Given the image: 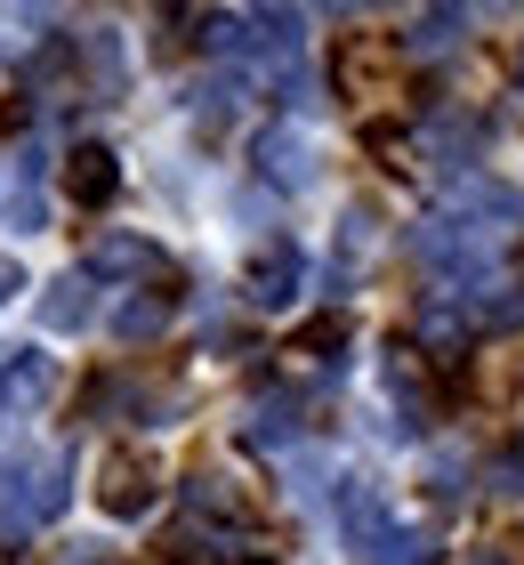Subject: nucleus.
Wrapping results in <instances>:
<instances>
[{"instance_id": "f257e3e1", "label": "nucleus", "mask_w": 524, "mask_h": 565, "mask_svg": "<svg viewBox=\"0 0 524 565\" xmlns=\"http://www.w3.org/2000/svg\"><path fill=\"white\" fill-rule=\"evenodd\" d=\"M153 493H162V469H153L146 445H114L97 460V509L105 518H121V525L153 518Z\"/></svg>"}, {"instance_id": "f03ea898", "label": "nucleus", "mask_w": 524, "mask_h": 565, "mask_svg": "<svg viewBox=\"0 0 524 565\" xmlns=\"http://www.w3.org/2000/svg\"><path fill=\"white\" fill-rule=\"evenodd\" d=\"M243 291H250V307H291V299L307 291V250H299L291 235L258 243L250 267H243Z\"/></svg>"}, {"instance_id": "7ed1b4c3", "label": "nucleus", "mask_w": 524, "mask_h": 565, "mask_svg": "<svg viewBox=\"0 0 524 565\" xmlns=\"http://www.w3.org/2000/svg\"><path fill=\"white\" fill-rule=\"evenodd\" d=\"M339 533H347V550H355L363 565H372L379 542L396 533V509H387V493H379L372 477H347V484H339Z\"/></svg>"}, {"instance_id": "20e7f679", "label": "nucleus", "mask_w": 524, "mask_h": 565, "mask_svg": "<svg viewBox=\"0 0 524 565\" xmlns=\"http://www.w3.org/2000/svg\"><path fill=\"white\" fill-rule=\"evenodd\" d=\"M82 275H89V282H105V275H146V291H153V275H162V282H178V275H170V259H162L153 243H138V235H97Z\"/></svg>"}, {"instance_id": "39448f33", "label": "nucleus", "mask_w": 524, "mask_h": 565, "mask_svg": "<svg viewBox=\"0 0 524 565\" xmlns=\"http://www.w3.org/2000/svg\"><path fill=\"white\" fill-rule=\"evenodd\" d=\"M65 194L82 202V211H105V202L121 194V162H114V146H73V153H65Z\"/></svg>"}, {"instance_id": "423d86ee", "label": "nucleus", "mask_w": 524, "mask_h": 565, "mask_svg": "<svg viewBox=\"0 0 524 565\" xmlns=\"http://www.w3.org/2000/svg\"><path fill=\"white\" fill-rule=\"evenodd\" d=\"M379 372H387V396L404 404V428H428V420H436V396H428V380H419V348H411V340H396Z\"/></svg>"}, {"instance_id": "0eeeda50", "label": "nucleus", "mask_w": 524, "mask_h": 565, "mask_svg": "<svg viewBox=\"0 0 524 565\" xmlns=\"http://www.w3.org/2000/svg\"><path fill=\"white\" fill-rule=\"evenodd\" d=\"M89 291H97L89 275H57V282H49V299H41V323L49 331H89V307H97Z\"/></svg>"}, {"instance_id": "6e6552de", "label": "nucleus", "mask_w": 524, "mask_h": 565, "mask_svg": "<svg viewBox=\"0 0 524 565\" xmlns=\"http://www.w3.org/2000/svg\"><path fill=\"white\" fill-rule=\"evenodd\" d=\"M250 153H258V178H267V186H307V146H299V130H267Z\"/></svg>"}, {"instance_id": "1a4fd4ad", "label": "nucleus", "mask_w": 524, "mask_h": 565, "mask_svg": "<svg viewBox=\"0 0 524 565\" xmlns=\"http://www.w3.org/2000/svg\"><path fill=\"white\" fill-rule=\"evenodd\" d=\"M49 396V355H9V364H0V404H41Z\"/></svg>"}, {"instance_id": "9d476101", "label": "nucleus", "mask_w": 524, "mask_h": 565, "mask_svg": "<svg viewBox=\"0 0 524 565\" xmlns=\"http://www.w3.org/2000/svg\"><path fill=\"white\" fill-rule=\"evenodd\" d=\"M460 24H468V9H419V17H411V33H404V57L452 49V41H460Z\"/></svg>"}, {"instance_id": "9b49d317", "label": "nucleus", "mask_w": 524, "mask_h": 565, "mask_svg": "<svg viewBox=\"0 0 524 565\" xmlns=\"http://www.w3.org/2000/svg\"><path fill=\"white\" fill-rule=\"evenodd\" d=\"M170 299H178V291H138V299H129L121 316H114V331H121L129 348H138V340H153V331L170 323Z\"/></svg>"}, {"instance_id": "f8f14e48", "label": "nucleus", "mask_w": 524, "mask_h": 565, "mask_svg": "<svg viewBox=\"0 0 524 565\" xmlns=\"http://www.w3.org/2000/svg\"><path fill=\"white\" fill-rule=\"evenodd\" d=\"M339 348H347V316H323L291 340V355H314V364H339Z\"/></svg>"}, {"instance_id": "ddd939ff", "label": "nucleus", "mask_w": 524, "mask_h": 565, "mask_svg": "<svg viewBox=\"0 0 524 565\" xmlns=\"http://www.w3.org/2000/svg\"><path fill=\"white\" fill-rule=\"evenodd\" d=\"M492 484H501V493H516V501H524V445H509L501 460H492Z\"/></svg>"}, {"instance_id": "4468645a", "label": "nucleus", "mask_w": 524, "mask_h": 565, "mask_svg": "<svg viewBox=\"0 0 524 565\" xmlns=\"http://www.w3.org/2000/svg\"><path fill=\"white\" fill-rule=\"evenodd\" d=\"M17 291H24V267H17V259H0V307H9Z\"/></svg>"}, {"instance_id": "2eb2a0df", "label": "nucleus", "mask_w": 524, "mask_h": 565, "mask_svg": "<svg viewBox=\"0 0 524 565\" xmlns=\"http://www.w3.org/2000/svg\"><path fill=\"white\" fill-rule=\"evenodd\" d=\"M468 565H509V557H501V550H477V557H468Z\"/></svg>"}, {"instance_id": "dca6fc26", "label": "nucleus", "mask_w": 524, "mask_h": 565, "mask_svg": "<svg viewBox=\"0 0 524 565\" xmlns=\"http://www.w3.org/2000/svg\"><path fill=\"white\" fill-rule=\"evenodd\" d=\"M516 82H524V57H516Z\"/></svg>"}]
</instances>
